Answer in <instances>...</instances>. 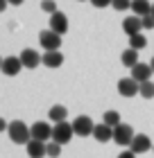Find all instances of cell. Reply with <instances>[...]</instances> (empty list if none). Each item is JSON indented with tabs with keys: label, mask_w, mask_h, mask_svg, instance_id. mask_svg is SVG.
Returning a JSON list of instances; mask_svg holds the SVG:
<instances>
[{
	"label": "cell",
	"mask_w": 154,
	"mask_h": 158,
	"mask_svg": "<svg viewBox=\"0 0 154 158\" xmlns=\"http://www.w3.org/2000/svg\"><path fill=\"white\" fill-rule=\"evenodd\" d=\"M7 133H9L11 142H18V145H27V142L32 140V129L27 127L25 122H20V120L9 122V129H7Z\"/></svg>",
	"instance_id": "cell-1"
},
{
	"label": "cell",
	"mask_w": 154,
	"mask_h": 158,
	"mask_svg": "<svg viewBox=\"0 0 154 158\" xmlns=\"http://www.w3.org/2000/svg\"><path fill=\"white\" fill-rule=\"evenodd\" d=\"M136 138V133H134V129H131V124H118L113 129V142L116 145H120V147H129L131 142H134Z\"/></svg>",
	"instance_id": "cell-2"
},
{
	"label": "cell",
	"mask_w": 154,
	"mask_h": 158,
	"mask_svg": "<svg viewBox=\"0 0 154 158\" xmlns=\"http://www.w3.org/2000/svg\"><path fill=\"white\" fill-rule=\"evenodd\" d=\"M39 43L46 52H59L61 48V34H55L52 30H43L41 36H39Z\"/></svg>",
	"instance_id": "cell-3"
},
{
	"label": "cell",
	"mask_w": 154,
	"mask_h": 158,
	"mask_svg": "<svg viewBox=\"0 0 154 158\" xmlns=\"http://www.w3.org/2000/svg\"><path fill=\"white\" fill-rule=\"evenodd\" d=\"M73 131H75V135H79V138H86V135H93L95 124H93V120L89 115H77L73 120Z\"/></svg>",
	"instance_id": "cell-4"
},
{
	"label": "cell",
	"mask_w": 154,
	"mask_h": 158,
	"mask_svg": "<svg viewBox=\"0 0 154 158\" xmlns=\"http://www.w3.org/2000/svg\"><path fill=\"white\" fill-rule=\"evenodd\" d=\"M73 135H75V131H73V124H68V122H59V124L52 127V142L66 145V142H70Z\"/></svg>",
	"instance_id": "cell-5"
},
{
	"label": "cell",
	"mask_w": 154,
	"mask_h": 158,
	"mask_svg": "<svg viewBox=\"0 0 154 158\" xmlns=\"http://www.w3.org/2000/svg\"><path fill=\"white\" fill-rule=\"evenodd\" d=\"M118 93H120L122 97L141 95V84H138L134 77H122L120 81H118Z\"/></svg>",
	"instance_id": "cell-6"
},
{
	"label": "cell",
	"mask_w": 154,
	"mask_h": 158,
	"mask_svg": "<svg viewBox=\"0 0 154 158\" xmlns=\"http://www.w3.org/2000/svg\"><path fill=\"white\" fill-rule=\"evenodd\" d=\"M30 129H32V140H39V142L52 140V124H48V122H34Z\"/></svg>",
	"instance_id": "cell-7"
},
{
	"label": "cell",
	"mask_w": 154,
	"mask_h": 158,
	"mask_svg": "<svg viewBox=\"0 0 154 158\" xmlns=\"http://www.w3.org/2000/svg\"><path fill=\"white\" fill-rule=\"evenodd\" d=\"M129 149L138 156V154H145V152H150V149H154V145H152V140H150L145 133H136V138H134V142L129 145Z\"/></svg>",
	"instance_id": "cell-8"
},
{
	"label": "cell",
	"mask_w": 154,
	"mask_h": 158,
	"mask_svg": "<svg viewBox=\"0 0 154 158\" xmlns=\"http://www.w3.org/2000/svg\"><path fill=\"white\" fill-rule=\"evenodd\" d=\"M23 61H20V56H5V61H2V73L7 77H14V75H18L20 70H23Z\"/></svg>",
	"instance_id": "cell-9"
},
{
	"label": "cell",
	"mask_w": 154,
	"mask_h": 158,
	"mask_svg": "<svg viewBox=\"0 0 154 158\" xmlns=\"http://www.w3.org/2000/svg\"><path fill=\"white\" fill-rule=\"evenodd\" d=\"M18 56H20V61H23V66L30 68V70L36 68L39 63H43V56H39V52H36V50H32V48H25Z\"/></svg>",
	"instance_id": "cell-10"
},
{
	"label": "cell",
	"mask_w": 154,
	"mask_h": 158,
	"mask_svg": "<svg viewBox=\"0 0 154 158\" xmlns=\"http://www.w3.org/2000/svg\"><path fill=\"white\" fill-rule=\"evenodd\" d=\"M122 30H125L127 36H136V34H141V30H143L141 16H127V18L122 20Z\"/></svg>",
	"instance_id": "cell-11"
},
{
	"label": "cell",
	"mask_w": 154,
	"mask_h": 158,
	"mask_svg": "<svg viewBox=\"0 0 154 158\" xmlns=\"http://www.w3.org/2000/svg\"><path fill=\"white\" fill-rule=\"evenodd\" d=\"M50 30L55 34H66V30H68V18H66V14L57 11V14L50 16Z\"/></svg>",
	"instance_id": "cell-12"
},
{
	"label": "cell",
	"mask_w": 154,
	"mask_h": 158,
	"mask_svg": "<svg viewBox=\"0 0 154 158\" xmlns=\"http://www.w3.org/2000/svg\"><path fill=\"white\" fill-rule=\"evenodd\" d=\"M152 66L150 63H138V66L131 68V77L136 79L138 84H145V81H150V77H152Z\"/></svg>",
	"instance_id": "cell-13"
},
{
	"label": "cell",
	"mask_w": 154,
	"mask_h": 158,
	"mask_svg": "<svg viewBox=\"0 0 154 158\" xmlns=\"http://www.w3.org/2000/svg\"><path fill=\"white\" fill-rule=\"evenodd\" d=\"M27 156H30V158H43V156H48V142L30 140V142H27Z\"/></svg>",
	"instance_id": "cell-14"
},
{
	"label": "cell",
	"mask_w": 154,
	"mask_h": 158,
	"mask_svg": "<svg viewBox=\"0 0 154 158\" xmlns=\"http://www.w3.org/2000/svg\"><path fill=\"white\" fill-rule=\"evenodd\" d=\"M93 138L98 140V142H109V140H113V129L109 127V124H95V131H93Z\"/></svg>",
	"instance_id": "cell-15"
},
{
	"label": "cell",
	"mask_w": 154,
	"mask_h": 158,
	"mask_svg": "<svg viewBox=\"0 0 154 158\" xmlns=\"http://www.w3.org/2000/svg\"><path fill=\"white\" fill-rule=\"evenodd\" d=\"M131 11L136 14V16H150L152 14V2L150 0H131Z\"/></svg>",
	"instance_id": "cell-16"
},
{
	"label": "cell",
	"mask_w": 154,
	"mask_h": 158,
	"mask_svg": "<svg viewBox=\"0 0 154 158\" xmlns=\"http://www.w3.org/2000/svg\"><path fill=\"white\" fill-rule=\"evenodd\" d=\"M48 118L55 122V124H59V122H66V118H68V109L61 104H55L52 109L48 111Z\"/></svg>",
	"instance_id": "cell-17"
},
{
	"label": "cell",
	"mask_w": 154,
	"mask_h": 158,
	"mask_svg": "<svg viewBox=\"0 0 154 158\" xmlns=\"http://www.w3.org/2000/svg\"><path fill=\"white\" fill-rule=\"evenodd\" d=\"M64 63V54L61 52H46L43 54V66L46 68H59Z\"/></svg>",
	"instance_id": "cell-18"
},
{
	"label": "cell",
	"mask_w": 154,
	"mask_h": 158,
	"mask_svg": "<svg viewBox=\"0 0 154 158\" xmlns=\"http://www.w3.org/2000/svg\"><path fill=\"white\" fill-rule=\"evenodd\" d=\"M120 61H122V66H127V68H134V66H138V63H141V61H138V52H136V50H125V52L120 54Z\"/></svg>",
	"instance_id": "cell-19"
},
{
	"label": "cell",
	"mask_w": 154,
	"mask_h": 158,
	"mask_svg": "<svg viewBox=\"0 0 154 158\" xmlns=\"http://www.w3.org/2000/svg\"><path fill=\"white\" fill-rule=\"evenodd\" d=\"M102 122H104V124H109L111 129H116L118 124H122V120H120V113H118V111H107L104 115H102Z\"/></svg>",
	"instance_id": "cell-20"
},
{
	"label": "cell",
	"mask_w": 154,
	"mask_h": 158,
	"mask_svg": "<svg viewBox=\"0 0 154 158\" xmlns=\"http://www.w3.org/2000/svg\"><path fill=\"white\" fill-rule=\"evenodd\" d=\"M145 45H147V39H145L143 34H136V36H129V48H131V50H136V52H138V50H143Z\"/></svg>",
	"instance_id": "cell-21"
},
{
	"label": "cell",
	"mask_w": 154,
	"mask_h": 158,
	"mask_svg": "<svg viewBox=\"0 0 154 158\" xmlns=\"http://www.w3.org/2000/svg\"><path fill=\"white\" fill-rule=\"evenodd\" d=\"M141 97H145V99H152L154 97V81L141 84Z\"/></svg>",
	"instance_id": "cell-22"
},
{
	"label": "cell",
	"mask_w": 154,
	"mask_h": 158,
	"mask_svg": "<svg viewBox=\"0 0 154 158\" xmlns=\"http://www.w3.org/2000/svg\"><path fill=\"white\" fill-rule=\"evenodd\" d=\"M41 9L46 11V14H50V16L59 11V9H57V2H55V0H43V2H41Z\"/></svg>",
	"instance_id": "cell-23"
},
{
	"label": "cell",
	"mask_w": 154,
	"mask_h": 158,
	"mask_svg": "<svg viewBox=\"0 0 154 158\" xmlns=\"http://www.w3.org/2000/svg\"><path fill=\"white\" fill-rule=\"evenodd\" d=\"M111 7L116 11H127V9H131V0H113Z\"/></svg>",
	"instance_id": "cell-24"
},
{
	"label": "cell",
	"mask_w": 154,
	"mask_h": 158,
	"mask_svg": "<svg viewBox=\"0 0 154 158\" xmlns=\"http://www.w3.org/2000/svg\"><path fill=\"white\" fill-rule=\"evenodd\" d=\"M48 156L50 158H59L61 156V145L59 142H48Z\"/></svg>",
	"instance_id": "cell-25"
},
{
	"label": "cell",
	"mask_w": 154,
	"mask_h": 158,
	"mask_svg": "<svg viewBox=\"0 0 154 158\" xmlns=\"http://www.w3.org/2000/svg\"><path fill=\"white\" fill-rule=\"evenodd\" d=\"M143 30H154V16L150 14V16H143Z\"/></svg>",
	"instance_id": "cell-26"
},
{
	"label": "cell",
	"mask_w": 154,
	"mask_h": 158,
	"mask_svg": "<svg viewBox=\"0 0 154 158\" xmlns=\"http://www.w3.org/2000/svg\"><path fill=\"white\" fill-rule=\"evenodd\" d=\"M113 0H91V5L93 7H98V9H104V7H109Z\"/></svg>",
	"instance_id": "cell-27"
},
{
	"label": "cell",
	"mask_w": 154,
	"mask_h": 158,
	"mask_svg": "<svg viewBox=\"0 0 154 158\" xmlns=\"http://www.w3.org/2000/svg\"><path fill=\"white\" fill-rule=\"evenodd\" d=\"M118 158H136V154L131 152V149H127V152H122V154H120Z\"/></svg>",
	"instance_id": "cell-28"
},
{
	"label": "cell",
	"mask_w": 154,
	"mask_h": 158,
	"mask_svg": "<svg viewBox=\"0 0 154 158\" xmlns=\"http://www.w3.org/2000/svg\"><path fill=\"white\" fill-rule=\"evenodd\" d=\"M7 2H9V5H23L25 0H7Z\"/></svg>",
	"instance_id": "cell-29"
},
{
	"label": "cell",
	"mask_w": 154,
	"mask_h": 158,
	"mask_svg": "<svg viewBox=\"0 0 154 158\" xmlns=\"http://www.w3.org/2000/svg\"><path fill=\"white\" fill-rule=\"evenodd\" d=\"M150 66H152V70H154V59H152V61H150Z\"/></svg>",
	"instance_id": "cell-30"
},
{
	"label": "cell",
	"mask_w": 154,
	"mask_h": 158,
	"mask_svg": "<svg viewBox=\"0 0 154 158\" xmlns=\"http://www.w3.org/2000/svg\"><path fill=\"white\" fill-rule=\"evenodd\" d=\"M152 16H154V2H152Z\"/></svg>",
	"instance_id": "cell-31"
}]
</instances>
